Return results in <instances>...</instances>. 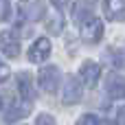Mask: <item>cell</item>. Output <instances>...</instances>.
<instances>
[{
	"label": "cell",
	"instance_id": "6da1fadb",
	"mask_svg": "<svg viewBox=\"0 0 125 125\" xmlns=\"http://www.w3.org/2000/svg\"><path fill=\"white\" fill-rule=\"evenodd\" d=\"M59 68L57 66H44L42 70H40V75H37V83H40V88L44 90V92H48V94H55L57 92V88H59Z\"/></svg>",
	"mask_w": 125,
	"mask_h": 125
},
{
	"label": "cell",
	"instance_id": "7a4b0ae2",
	"mask_svg": "<svg viewBox=\"0 0 125 125\" xmlns=\"http://www.w3.org/2000/svg\"><path fill=\"white\" fill-rule=\"evenodd\" d=\"M79 31H81V37L86 42H99L103 37V22L94 15L86 18L81 24H79Z\"/></svg>",
	"mask_w": 125,
	"mask_h": 125
},
{
	"label": "cell",
	"instance_id": "3957f363",
	"mask_svg": "<svg viewBox=\"0 0 125 125\" xmlns=\"http://www.w3.org/2000/svg\"><path fill=\"white\" fill-rule=\"evenodd\" d=\"M62 101L66 105H75L81 101V83L77 77H66L64 81V92H62Z\"/></svg>",
	"mask_w": 125,
	"mask_h": 125
},
{
	"label": "cell",
	"instance_id": "277c9868",
	"mask_svg": "<svg viewBox=\"0 0 125 125\" xmlns=\"http://www.w3.org/2000/svg\"><path fill=\"white\" fill-rule=\"evenodd\" d=\"M79 77H81V83L88 86V88H94L99 83V77H101V66L94 64V62H86L79 70Z\"/></svg>",
	"mask_w": 125,
	"mask_h": 125
},
{
	"label": "cell",
	"instance_id": "5b68a950",
	"mask_svg": "<svg viewBox=\"0 0 125 125\" xmlns=\"http://www.w3.org/2000/svg\"><path fill=\"white\" fill-rule=\"evenodd\" d=\"M48 55H51V42H48L46 37L35 40L33 46L29 48V59H31L33 64H40V62L48 59Z\"/></svg>",
	"mask_w": 125,
	"mask_h": 125
},
{
	"label": "cell",
	"instance_id": "8992f818",
	"mask_svg": "<svg viewBox=\"0 0 125 125\" xmlns=\"http://www.w3.org/2000/svg\"><path fill=\"white\" fill-rule=\"evenodd\" d=\"M0 53H4L7 57H18L20 55V42L11 31L0 33Z\"/></svg>",
	"mask_w": 125,
	"mask_h": 125
},
{
	"label": "cell",
	"instance_id": "52a82bcc",
	"mask_svg": "<svg viewBox=\"0 0 125 125\" xmlns=\"http://www.w3.org/2000/svg\"><path fill=\"white\" fill-rule=\"evenodd\" d=\"M105 18L112 22H121L125 18V0H105L103 2Z\"/></svg>",
	"mask_w": 125,
	"mask_h": 125
},
{
	"label": "cell",
	"instance_id": "ba28073f",
	"mask_svg": "<svg viewBox=\"0 0 125 125\" xmlns=\"http://www.w3.org/2000/svg\"><path fill=\"white\" fill-rule=\"evenodd\" d=\"M18 88H20V94L26 103H31L35 99V90H33V81H31V75L29 73H20L18 75Z\"/></svg>",
	"mask_w": 125,
	"mask_h": 125
},
{
	"label": "cell",
	"instance_id": "9c48e42d",
	"mask_svg": "<svg viewBox=\"0 0 125 125\" xmlns=\"http://www.w3.org/2000/svg\"><path fill=\"white\" fill-rule=\"evenodd\" d=\"M44 13H46V7H44V2H42V0H35V2H33V4H29V7H26V11H24L26 20H31V22L42 20V18H44Z\"/></svg>",
	"mask_w": 125,
	"mask_h": 125
},
{
	"label": "cell",
	"instance_id": "30bf717a",
	"mask_svg": "<svg viewBox=\"0 0 125 125\" xmlns=\"http://www.w3.org/2000/svg\"><path fill=\"white\" fill-rule=\"evenodd\" d=\"M26 114H29V103H26V105H11L9 112L4 114V121H7V123H13V121L26 116Z\"/></svg>",
	"mask_w": 125,
	"mask_h": 125
},
{
	"label": "cell",
	"instance_id": "8fae6325",
	"mask_svg": "<svg viewBox=\"0 0 125 125\" xmlns=\"http://www.w3.org/2000/svg\"><path fill=\"white\" fill-rule=\"evenodd\" d=\"M108 90H110V94L114 99H123L125 97V81H121V79H110L108 81Z\"/></svg>",
	"mask_w": 125,
	"mask_h": 125
},
{
	"label": "cell",
	"instance_id": "7c38bea8",
	"mask_svg": "<svg viewBox=\"0 0 125 125\" xmlns=\"http://www.w3.org/2000/svg\"><path fill=\"white\" fill-rule=\"evenodd\" d=\"M112 64L116 68H123L125 70V48H119V51L112 53Z\"/></svg>",
	"mask_w": 125,
	"mask_h": 125
},
{
	"label": "cell",
	"instance_id": "4fadbf2b",
	"mask_svg": "<svg viewBox=\"0 0 125 125\" xmlns=\"http://www.w3.org/2000/svg\"><path fill=\"white\" fill-rule=\"evenodd\" d=\"M62 24H64V20L59 15H55V18L48 20V31L51 33H62Z\"/></svg>",
	"mask_w": 125,
	"mask_h": 125
},
{
	"label": "cell",
	"instance_id": "5bb4252c",
	"mask_svg": "<svg viewBox=\"0 0 125 125\" xmlns=\"http://www.w3.org/2000/svg\"><path fill=\"white\" fill-rule=\"evenodd\" d=\"M11 13V2L9 0H0V22H4Z\"/></svg>",
	"mask_w": 125,
	"mask_h": 125
},
{
	"label": "cell",
	"instance_id": "9a60e30c",
	"mask_svg": "<svg viewBox=\"0 0 125 125\" xmlns=\"http://www.w3.org/2000/svg\"><path fill=\"white\" fill-rule=\"evenodd\" d=\"M77 125H99V121H97V116H92V114H83V116L77 121Z\"/></svg>",
	"mask_w": 125,
	"mask_h": 125
},
{
	"label": "cell",
	"instance_id": "2e32d148",
	"mask_svg": "<svg viewBox=\"0 0 125 125\" xmlns=\"http://www.w3.org/2000/svg\"><path fill=\"white\" fill-rule=\"evenodd\" d=\"M35 125H55V119L51 114H40L37 121H35Z\"/></svg>",
	"mask_w": 125,
	"mask_h": 125
},
{
	"label": "cell",
	"instance_id": "e0dca14e",
	"mask_svg": "<svg viewBox=\"0 0 125 125\" xmlns=\"http://www.w3.org/2000/svg\"><path fill=\"white\" fill-rule=\"evenodd\" d=\"M9 75H11V70H9V66L0 59V83H4L7 79H9Z\"/></svg>",
	"mask_w": 125,
	"mask_h": 125
},
{
	"label": "cell",
	"instance_id": "ac0fdd59",
	"mask_svg": "<svg viewBox=\"0 0 125 125\" xmlns=\"http://www.w3.org/2000/svg\"><path fill=\"white\" fill-rule=\"evenodd\" d=\"M59 11H66V9H70V4H73V0H51Z\"/></svg>",
	"mask_w": 125,
	"mask_h": 125
},
{
	"label": "cell",
	"instance_id": "d6986e66",
	"mask_svg": "<svg viewBox=\"0 0 125 125\" xmlns=\"http://www.w3.org/2000/svg\"><path fill=\"white\" fill-rule=\"evenodd\" d=\"M116 123H119V125H125V108H121V110L116 112Z\"/></svg>",
	"mask_w": 125,
	"mask_h": 125
}]
</instances>
